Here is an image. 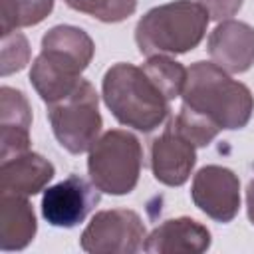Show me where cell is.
Returning a JSON list of instances; mask_svg holds the SVG:
<instances>
[{
    "instance_id": "cell-12",
    "label": "cell",
    "mask_w": 254,
    "mask_h": 254,
    "mask_svg": "<svg viewBox=\"0 0 254 254\" xmlns=\"http://www.w3.org/2000/svg\"><path fill=\"white\" fill-rule=\"evenodd\" d=\"M210 230L190 216H177L163 220L145 238L143 250L149 254L190 252L200 254L210 248Z\"/></svg>"
},
{
    "instance_id": "cell-15",
    "label": "cell",
    "mask_w": 254,
    "mask_h": 254,
    "mask_svg": "<svg viewBox=\"0 0 254 254\" xmlns=\"http://www.w3.org/2000/svg\"><path fill=\"white\" fill-rule=\"evenodd\" d=\"M38 222L28 196L2 192L0 198V250H24L36 236Z\"/></svg>"
},
{
    "instance_id": "cell-17",
    "label": "cell",
    "mask_w": 254,
    "mask_h": 254,
    "mask_svg": "<svg viewBox=\"0 0 254 254\" xmlns=\"http://www.w3.org/2000/svg\"><path fill=\"white\" fill-rule=\"evenodd\" d=\"M54 0H0L2 34L36 26L50 16Z\"/></svg>"
},
{
    "instance_id": "cell-6",
    "label": "cell",
    "mask_w": 254,
    "mask_h": 254,
    "mask_svg": "<svg viewBox=\"0 0 254 254\" xmlns=\"http://www.w3.org/2000/svg\"><path fill=\"white\" fill-rule=\"evenodd\" d=\"M147 232L131 208L99 210L83 228L79 246L89 254H135L143 250Z\"/></svg>"
},
{
    "instance_id": "cell-5",
    "label": "cell",
    "mask_w": 254,
    "mask_h": 254,
    "mask_svg": "<svg viewBox=\"0 0 254 254\" xmlns=\"http://www.w3.org/2000/svg\"><path fill=\"white\" fill-rule=\"evenodd\" d=\"M48 119L58 143L65 151L71 155L89 151L103 127L95 87L81 79L67 97L48 105Z\"/></svg>"
},
{
    "instance_id": "cell-21",
    "label": "cell",
    "mask_w": 254,
    "mask_h": 254,
    "mask_svg": "<svg viewBox=\"0 0 254 254\" xmlns=\"http://www.w3.org/2000/svg\"><path fill=\"white\" fill-rule=\"evenodd\" d=\"M30 60V44L26 36L18 30L2 34V69L0 73L6 77L14 71H20L26 67Z\"/></svg>"
},
{
    "instance_id": "cell-3",
    "label": "cell",
    "mask_w": 254,
    "mask_h": 254,
    "mask_svg": "<svg viewBox=\"0 0 254 254\" xmlns=\"http://www.w3.org/2000/svg\"><path fill=\"white\" fill-rule=\"evenodd\" d=\"M208 12L192 0H175L151 8L135 26L143 56H177L194 50L208 26Z\"/></svg>"
},
{
    "instance_id": "cell-19",
    "label": "cell",
    "mask_w": 254,
    "mask_h": 254,
    "mask_svg": "<svg viewBox=\"0 0 254 254\" xmlns=\"http://www.w3.org/2000/svg\"><path fill=\"white\" fill-rule=\"evenodd\" d=\"M71 10L93 16L105 24L127 20L137 10V0H64Z\"/></svg>"
},
{
    "instance_id": "cell-1",
    "label": "cell",
    "mask_w": 254,
    "mask_h": 254,
    "mask_svg": "<svg viewBox=\"0 0 254 254\" xmlns=\"http://www.w3.org/2000/svg\"><path fill=\"white\" fill-rule=\"evenodd\" d=\"M183 105L214 123L220 131H234L248 125L254 111V95L242 81H236L212 62H194L187 67Z\"/></svg>"
},
{
    "instance_id": "cell-9",
    "label": "cell",
    "mask_w": 254,
    "mask_h": 254,
    "mask_svg": "<svg viewBox=\"0 0 254 254\" xmlns=\"http://www.w3.org/2000/svg\"><path fill=\"white\" fill-rule=\"evenodd\" d=\"M196 165V147L171 123L151 143L153 177L167 187H181L189 181Z\"/></svg>"
},
{
    "instance_id": "cell-7",
    "label": "cell",
    "mask_w": 254,
    "mask_h": 254,
    "mask_svg": "<svg viewBox=\"0 0 254 254\" xmlns=\"http://www.w3.org/2000/svg\"><path fill=\"white\" fill-rule=\"evenodd\" d=\"M190 198L208 218L230 222L240 210V179L226 167L206 165L192 179Z\"/></svg>"
},
{
    "instance_id": "cell-13",
    "label": "cell",
    "mask_w": 254,
    "mask_h": 254,
    "mask_svg": "<svg viewBox=\"0 0 254 254\" xmlns=\"http://www.w3.org/2000/svg\"><path fill=\"white\" fill-rule=\"evenodd\" d=\"M54 165L40 153L26 151L18 157L2 161L0 165V189L2 192L34 196L46 190L48 183L54 179Z\"/></svg>"
},
{
    "instance_id": "cell-4",
    "label": "cell",
    "mask_w": 254,
    "mask_h": 254,
    "mask_svg": "<svg viewBox=\"0 0 254 254\" xmlns=\"http://www.w3.org/2000/svg\"><path fill=\"white\" fill-rule=\"evenodd\" d=\"M143 147L139 139L125 129H109L97 137L87 155V173L91 183L105 194H129L141 175Z\"/></svg>"
},
{
    "instance_id": "cell-23",
    "label": "cell",
    "mask_w": 254,
    "mask_h": 254,
    "mask_svg": "<svg viewBox=\"0 0 254 254\" xmlns=\"http://www.w3.org/2000/svg\"><path fill=\"white\" fill-rule=\"evenodd\" d=\"M246 210H248V218L254 224V179L248 183L246 189Z\"/></svg>"
},
{
    "instance_id": "cell-20",
    "label": "cell",
    "mask_w": 254,
    "mask_h": 254,
    "mask_svg": "<svg viewBox=\"0 0 254 254\" xmlns=\"http://www.w3.org/2000/svg\"><path fill=\"white\" fill-rule=\"evenodd\" d=\"M169 123L183 137H187L194 147H206V145H210L216 139V135L220 133V129L214 123H210L202 115L190 111L187 105H181L177 117H173Z\"/></svg>"
},
{
    "instance_id": "cell-22",
    "label": "cell",
    "mask_w": 254,
    "mask_h": 254,
    "mask_svg": "<svg viewBox=\"0 0 254 254\" xmlns=\"http://www.w3.org/2000/svg\"><path fill=\"white\" fill-rule=\"evenodd\" d=\"M244 0H198V4L208 12L210 20H228L242 8Z\"/></svg>"
},
{
    "instance_id": "cell-11",
    "label": "cell",
    "mask_w": 254,
    "mask_h": 254,
    "mask_svg": "<svg viewBox=\"0 0 254 254\" xmlns=\"http://www.w3.org/2000/svg\"><path fill=\"white\" fill-rule=\"evenodd\" d=\"M32 107L24 91L0 87V159L8 161L30 151Z\"/></svg>"
},
{
    "instance_id": "cell-18",
    "label": "cell",
    "mask_w": 254,
    "mask_h": 254,
    "mask_svg": "<svg viewBox=\"0 0 254 254\" xmlns=\"http://www.w3.org/2000/svg\"><path fill=\"white\" fill-rule=\"evenodd\" d=\"M141 67L169 101L183 93L187 81V67L177 60L169 56H149Z\"/></svg>"
},
{
    "instance_id": "cell-10",
    "label": "cell",
    "mask_w": 254,
    "mask_h": 254,
    "mask_svg": "<svg viewBox=\"0 0 254 254\" xmlns=\"http://www.w3.org/2000/svg\"><path fill=\"white\" fill-rule=\"evenodd\" d=\"M212 64L228 73H244L254 64V28L240 20H222L208 36Z\"/></svg>"
},
{
    "instance_id": "cell-2",
    "label": "cell",
    "mask_w": 254,
    "mask_h": 254,
    "mask_svg": "<svg viewBox=\"0 0 254 254\" xmlns=\"http://www.w3.org/2000/svg\"><path fill=\"white\" fill-rule=\"evenodd\" d=\"M101 95L111 115L125 127L151 133L171 111V101L151 77L133 64H113L101 81Z\"/></svg>"
},
{
    "instance_id": "cell-14",
    "label": "cell",
    "mask_w": 254,
    "mask_h": 254,
    "mask_svg": "<svg viewBox=\"0 0 254 254\" xmlns=\"http://www.w3.org/2000/svg\"><path fill=\"white\" fill-rule=\"evenodd\" d=\"M42 54L75 69L77 73H83L93 60L95 44L85 30L69 24H60L44 34Z\"/></svg>"
},
{
    "instance_id": "cell-16",
    "label": "cell",
    "mask_w": 254,
    "mask_h": 254,
    "mask_svg": "<svg viewBox=\"0 0 254 254\" xmlns=\"http://www.w3.org/2000/svg\"><path fill=\"white\" fill-rule=\"evenodd\" d=\"M81 73L69 69L64 64H58L56 60L48 58L40 52V56L34 60L30 69V81L44 103H56L64 97H67L81 81Z\"/></svg>"
},
{
    "instance_id": "cell-8",
    "label": "cell",
    "mask_w": 254,
    "mask_h": 254,
    "mask_svg": "<svg viewBox=\"0 0 254 254\" xmlns=\"http://www.w3.org/2000/svg\"><path fill=\"white\" fill-rule=\"evenodd\" d=\"M101 190L79 175L48 187L42 194V216L58 228H73L87 218L99 202Z\"/></svg>"
}]
</instances>
